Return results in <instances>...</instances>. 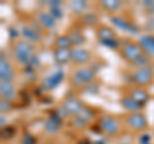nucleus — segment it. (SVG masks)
Here are the masks:
<instances>
[{
	"instance_id": "1",
	"label": "nucleus",
	"mask_w": 154,
	"mask_h": 144,
	"mask_svg": "<svg viewBox=\"0 0 154 144\" xmlns=\"http://www.w3.org/2000/svg\"><path fill=\"white\" fill-rule=\"evenodd\" d=\"M14 57L22 64L30 66L33 58V45L27 40H19L14 45Z\"/></svg>"
},
{
	"instance_id": "2",
	"label": "nucleus",
	"mask_w": 154,
	"mask_h": 144,
	"mask_svg": "<svg viewBox=\"0 0 154 144\" xmlns=\"http://www.w3.org/2000/svg\"><path fill=\"white\" fill-rule=\"evenodd\" d=\"M95 79V72L89 68V67H81V68L76 70L73 75L71 76L69 83L75 88H82V86L90 85Z\"/></svg>"
},
{
	"instance_id": "3",
	"label": "nucleus",
	"mask_w": 154,
	"mask_h": 144,
	"mask_svg": "<svg viewBox=\"0 0 154 144\" xmlns=\"http://www.w3.org/2000/svg\"><path fill=\"white\" fill-rule=\"evenodd\" d=\"M153 77H154V71L152 67L139 68L132 74V81L139 86L149 85L153 81Z\"/></svg>"
},
{
	"instance_id": "4",
	"label": "nucleus",
	"mask_w": 154,
	"mask_h": 144,
	"mask_svg": "<svg viewBox=\"0 0 154 144\" xmlns=\"http://www.w3.org/2000/svg\"><path fill=\"white\" fill-rule=\"evenodd\" d=\"M126 122L128 124V126L135 131H143V130H145L146 126H148L146 117L144 116V113H141L140 111L130 113L127 116V118H126Z\"/></svg>"
},
{
	"instance_id": "5",
	"label": "nucleus",
	"mask_w": 154,
	"mask_h": 144,
	"mask_svg": "<svg viewBox=\"0 0 154 144\" xmlns=\"http://www.w3.org/2000/svg\"><path fill=\"white\" fill-rule=\"evenodd\" d=\"M99 126L108 135H116L119 131V122L112 116H102L99 120Z\"/></svg>"
},
{
	"instance_id": "6",
	"label": "nucleus",
	"mask_w": 154,
	"mask_h": 144,
	"mask_svg": "<svg viewBox=\"0 0 154 144\" xmlns=\"http://www.w3.org/2000/svg\"><path fill=\"white\" fill-rule=\"evenodd\" d=\"M143 49H141V46L136 44V42H128V44H126L123 48H122V50H121V55L125 59H126L127 62H132L135 59H137L139 57H140L143 54Z\"/></svg>"
},
{
	"instance_id": "7",
	"label": "nucleus",
	"mask_w": 154,
	"mask_h": 144,
	"mask_svg": "<svg viewBox=\"0 0 154 144\" xmlns=\"http://www.w3.org/2000/svg\"><path fill=\"white\" fill-rule=\"evenodd\" d=\"M62 107L66 109V112L68 113L69 116H77V114L81 112V109L84 108V104H82V102H81L80 99L72 97V98L66 99Z\"/></svg>"
},
{
	"instance_id": "8",
	"label": "nucleus",
	"mask_w": 154,
	"mask_h": 144,
	"mask_svg": "<svg viewBox=\"0 0 154 144\" xmlns=\"http://www.w3.org/2000/svg\"><path fill=\"white\" fill-rule=\"evenodd\" d=\"M91 58V54L88 49L84 48H76L71 50V61L76 64H85L88 63Z\"/></svg>"
},
{
	"instance_id": "9",
	"label": "nucleus",
	"mask_w": 154,
	"mask_h": 144,
	"mask_svg": "<svg viewBox=\"0 0 154 144\" xmlns=\"http://www.w3.org/2000/svg\"><path fill=\"white\" fill-rule=\"evenodd\" d=\"M14 79V72L9 62L4 59V54L2 53V59H0V80L12 83Z\"/></svg>"
},
{
	"instance_id": "10",
	"label": "nucleus",
	"mask_w": 154,
	"mask_h": 144,
	"mask_svg": "<svg viewBox=\"0 0 154 144\" xmlns=\"http://www.w3.org/2000/svg\"><path fill=\"white\" fill-rule=\"evenodd\" d=\"M0 94H2L3 99L12 100L16 98V89L12 83H7V81H0Z\"/></svg>"
},
{
	"instance_id": "11",
	"label": "nucleus",
	"mask_w": 154,
	"mask_h": 144,
	"mask_svg": "<svg viewBox=\"0 0 154 144\" xmlns=\"http://www.w3.org/2000/svg\"><path fill=\"white\" fill-rule=\"evenodd\" d=\"M139 45L141 46L143 52H145V54L154 55V36L146 35V36L140 37V40H139Z\"/></svg>"
},
{
	"instance_id": "12",
	"label": "nucleus",
	"mask_w": 154,
	"mask_h": 144,
	"mask_svg": "<svg viewBox=\"0 0 154 144\" xmlns=\"http://www.w3.org/2000/svg\"><path fill=\"white\" fill-rule=\"evenodd\" d=\"M121 105L126 109V111H130V112H139L140 111V108L143 107V105L140 103H137L135 99H132L131 97H123L121 99Z\"/></svg>"
},
{
	"instance_id": "13",
	"label": "nucleus",
	"mask_w": 154,
	"mask_h": 144,
	"mask_svg": "<svg viewBox=\"0 0 154 144\" xmlns=\"http://www.w3.org/2000/svg\"><path fill=\"white\" fill-rule=\"evenodd\" d=\"M96 36L102 42L109 41L114 39V31L108 26H99L98 30H96Z\"/></svg>"
},
{
	"instance_id": "14",
	"label": "nucleus",
	"mask_w": 154,
	"mask_h": 144,
	"mask_svg": "<svg viewBox=\"0 0 154 144\" xmlns=\"http://www.w3.org/2000/svg\"><path fill=\"white\" fill-rule=\"evenodd\" d=\"M130 97H131L132 99H135L137 103H140L141 105H144L148 99H149V94L145 89L143 88H135L134 90H131V93H130Z\"/></svg>"
},
{
	"instance_id": "15",
	"label": "nucleus",
	"mask_w": 154,
	"mask_h": 144,
	"mask_svg": "<svg viewBox=\"0 0 154 144\" xmlns=\"http://www.w3.org/2000/svg\"><path fill=\"white\" fill-rule=\"evenodd\" d=\"M37 21L38 23L42 26V27H46V28H53L55 27V18L51 16L50 13H46V12H41L38 13L37 16Z\"/></svg>"
},
{
	"instance_id": "16",
	"label": "nucleus",
	"mask_w": 154,
	"mask_h": 144,
	"mask_svg": "<svg viewBox=\"0 0 154 144\" xmlns=\"http://www.w3.org/2000/svg\"><path fill=\"white\" fill-rule=\"evenodd\" d=\"M54 61L58 64H66L68 61H71V49H55Z\"/></svg>"
},
{
	"instance_id": "17",
	"label": "nucleus",
	"mask_w": 154,
	"mask_h": 144,
	"mask_svg": "<svg viewBox=\"0 0 154 144\" xmlns=\"http://www.w3.org/2000/svg\"><path fill=\"white\" fill-rule=\"evenodd\" d=\"M22 35L25 36V39L27 41H32V42H37L41 40V36H40V32H37L35 28L31 27V26H26L23 27L22 30Z\"/></svg>"
},
{
	"instance_id": "18",
	"label": "nucleus",
	"mask_w": 154,
	"mask_h": 144,
	"mask_svg": "<svg viewBox=\"0 0 154 144\" xmlns=\"http://www.w3.org/2000/svg\"><path fill=\"white\" fill-rule=\"evenodd\" d=\"M63 79V72L62 71H58L55 74H53L51 76H49L45 81H44V88L46 89H54L55 86L58 85Z\"/></svg>"
},
{
	"instance_id": "19",
	"label": "nucleus",
	"mask_w": 154,
	"mask_h": 144,
	"mask_svg": "<svg viewBox=\"0 0 154 144\" xmlns=\"http://www.w3.org/2000/svg\"><path fill=\"white\" fill-rule=\"evenodd\" d=\"M112 22L118 28H121V30H127V31H131L134 33H136V31H137L136 27H135L134 25H131L128 21H126L122 17H112Z\"/></svg>"
},
{
	"instance_id": "20",
	"label": "nucleus",
	"mask_w": 154,
	"mask_h": 144,
	"mask_svg": "<svg viewBox=\"0 0 154 144\" xmlns=\"http://www.w3.org/2000/svg\"><path fill=\"white\" fill-rule=\"evenodd\" d=\"M73 45L68 35H60L55 39V48L57 49H69Z\"/></svg>"
},
{
	"instance_id": "21",
	"label": "nucleus",
	"mask_w": 154,
	"mask_h": 144,
	"mask_svg": "<svg viewBox=\"0 0 154 144\" xmlns=\"http://www.w3.org/2000/svg\"><path fill=\"white\" fill-rule=\"evenodd\" d=\"M100 5L108 12H116L121 8L122 4L118 0H103V2H100Z\"/></svg>"
},
{
	"instance_id": "22",
	"label": "nucleus",
	"mask_w": 154,
	"mask_h": 144,
	"mask_svg": "<svg viewBox=\"0 0 154 144\" xmlns=\"http://www.w3.org/2000/svg\"><path fill=\"white\" fill-rule=\"evenodd\" d=\"M68 36H69V39L72 41V44L81 45V44L85 42V36L82 35V32H80L79 30H71Z\"/></svg>"
},
{
	"instance_id": "23",
	"label": "nucleus",
	"mask_w": 154,
	"mask_h": 144,
	"mask_svg": "<svg viewBox=\"0 0 154 144\" xmlns=\"http://www.w3.org/2000/svg\"><path fill=\"white\" fill-rule=\"evenodd\" d=\"M59 127H60V125H59V121L58 120H55L54 117H50L48 121L45 122V130L48 133H57L58 130H59Z\"/></svg>"
},
{
	"instance_id": "24",
	"label": "nucleus",
	"mask_w": 154,
	"mask_h": 144,
	"mask_svg": "<svg viewBox=\"0 0 154 144\" xmlns=\"http://www.w3.org/2000/svg\"><path fill=\"white\" fill-rule=\"evenodd\" d=\"M77 116H80L81 118H84L85 121H91L94 117H95V112H94V109L93 108H90V107H85L84 105V108L81 109V112L77 114Z\"/></svg>"
},
{
	"instance_id": "25",
	"label": "nucleus",
	"mask_w": 154,
	"mask_h": 144,
	"mask_svg": "<svg viewBox=\"0 0 154 144\" xmlns=\"http://www.w3.org/2000/svg\"><path fill=\"white\" fill-rule=\"evenodd\" d=\"M132 64L135 67H137V70L139 68H144V67H149V55L145 54V53H143L137 59H135L132 62Z\"/></svg>"
},
{
	"instance_id": "26",
	"label": "nucleus",
	"mask_w": 154,
	"mask_h": 144,
	"mask_svg": "<svg viewBox=\"0 0 154 144\" xmlns=\"http://www.w3.org/2000/svg\"><path fill=\"white\" fill-rule=\"evenodd\" d=\"M72 9H73L75 12L77 13H82L86 8H88V3L84 2V0H75V2H72L71 4Z\"/></svg>"
},
{
	"instance_id": "27",
	"label": "nucleus",
	"mask_w": 154,
	"mask_h": 144,
	"mask_svg": "<svg viewBox=\"0 0 154 144\" xmlns=\"http://www.w3.org/2000/svg\"><path fill=\"white\" fill-rule=\"evenodd\" d=\"M72 125L77 129H85L88 126V121H85V120L81 118L80 116H73V118H72Z\"/></svg>"
},
{
	"instance_id": "28",
	"label": "nucleus",
	"mask_w": 154,
	"mask_h": 144,
	"mask_svg": "<svg viewBox=\"0 0 154 144\" xmlns=\"http://www.w3.org/2000/svg\"><path fill=\"white\" fill-rule=\"evenodd\" d=\"M12 109V104H11V100H7V99H3L0 100V111H2L3 113L4 112H8Z\"/></svg>"
},
{
	"instance_id": "29",
	"label": "nucleus",
	"mask_w": 154,
	"mask_h": 144,
	"mask_svg": "<svg viewBox=\"0 0 154 144\" xmlns=\"http://www.w3.org/2000/svg\"><path fill=\"white\" fill-rule=\"evenodd\" d=\"M22 144H37L36 138L32 135V134H25L22 138Z\"/></svg>"
},
{
	"instance_id": "30",
	"label": "nucleus",
	"mask_w": 154,
	"mask_h": 144,
	"mask_svg": "<svg viewBox=\"0 0 154 144\" xmlns=\"http://www.w3.org/2000/svg\"><path fill=\"white\" fill-rule=\"evenodd\" d=\"M84 21L86 25H94V23L98 22V20H96V17L94 16V14H91V13H88L86 16L84 17Z\"/></svg>"
},
{
	"instance_id": "31",
	"label": "nucleus",
	"mask_w": 154,
	"mask_h": 144,
	"mask_svg": "<svg viewBox=\"0 0 154 144\" xmlns=\"http://www.w3.org/2000/svg\"><path fill=\"white\" fill-rule=\"evenodd\" d=\"M2 134H3V138H12L14 135V129L5 126L4 129H2Z\"/></svg>"
},
{
	"instance_id": "32",
	"label": "nucleus",
	"mask_w": 154,
	"mask_h": 144,
	"mask_svg": "<svg viewBox=\"0 0 154 144\" xmlns=\"http://www.w3.org/2000/svg\"><path fill=\"white\" fill-rule=\"evenodd\" d=\"M50 11H51V16L53 17H54V18H57V20H59V18L62 17V16H63V13H62V11H60V9H59V7H55V8H51L50 9Z\"/></svg>"
},
{
	"instance_id": "33",
	"label": "nucleus",
	"mask_w": 154,
	"mask_h": 144,
	"mask_svg": "<svg viewBox=\"0 0 154 144\" xmlns=\"http://www.w3.org/2000/svg\"><path fill=\"white\" fill-rule=\"evenodd\" d=\"M102 44L105 45V46H109V48H116L118 45V42L113 39V40H109V41H104V42H102Z\"/></svg>"
},
{
	"instance_id": "34",
	"label": "nucleus",
	"mask_w": 154,
	"mask_h": 144,
	"mask_svg": "<svg viewBox=\"0 0 154 144\" xmlns=\"http://www.w3.org/2000/svg\"><path fill=\"white\" fill-rule=\"evenodd\" d=\"M0 122H2V129L5 127V122H7V120L4 118V114H2V117H0Z\"/></svg>"
},
{
	"instance_id": "35",
	"label": "nucleus",
	"mask_w": 154,
	"mask_h": 144,
	"mask_svg": "<svg viewBox=\"0 0 154 144\" xmlns=\"http://www.w3.org/2000/svg\"><path fill=\"white\" fill-rule=\"evenodd\" d=\"M121 144H131V143H121Z\"/></svg>"
},
{
	"instance_id": "36",
	"label": "nucleus",
	"mask_w": 154,
	"mask_h": 144,
	"mask_svg": "<svg viewBox=\"0 0 154 144\" xmlns=\"http://www.w3.org/2000/svg\"><path fill=\"white\" fill-rule=\"evenodd\" d=\"M37 144H46V143H37Z\"/></svg>"
}]
</instances>
